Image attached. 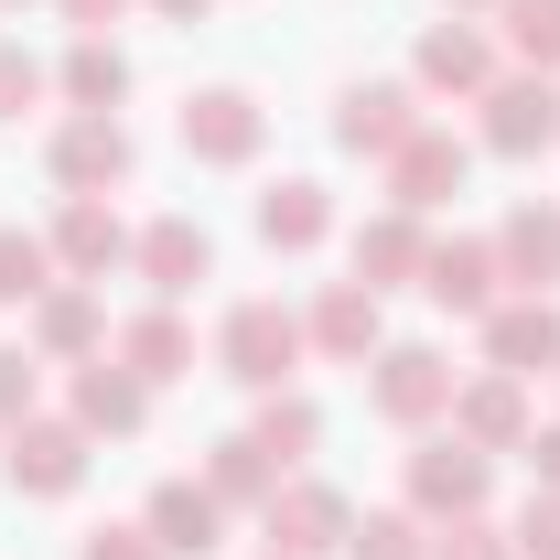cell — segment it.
<instances>
[{
	"mask_svg": "<svg viewBox=\"0 0 560 560\" xmlns=\"http://www.w3.org/2000/svg\"><path fill=\"white\" fill-rule=\"evenodd\" d=\"M119 173H130V130H119L108 108H75L66 130H55V184H66V195H108Z\"/></svg>",
	"mask_w": 560,
	"mask_h": 560,
	"instance_id": "1",
	"label": "cell"
},
{
	"mask_svg": "<svg viewBox=\"0 0 560 560\" xmlns=\"http://www.w3.org/2000/svg\"><path fill=\"white\" fill-rule=\"evenodd\" d=\"M291 355H302V324H291L280 302H237V313H226V377L280 388V377H291Z\"/></svg>",
	"mask_w": 560,
	"mask_h": 560,
	"instance_id": "2",
	"label": "cell"
},
{
	"mask_svg": "<svg viewBox=\"0 0 560 560\" xmlns=\"http://www.w3.org/2000/svg\"><path fill=\"white\" fill-rule=\"evenodd\" d=\"M75 475H86L75 420H11V486L22 495H75Z\"/></svg>",
	"mask_w": 560,
	"mask_h": 560,
	"instance_id": "3",
	"label": "cell"
},
{
	"mask_svg": "<svg viewBox=\"0 0 560 560\" xmlns=\"http://www.w3.org/2000/svg\"><path fill=\"white\" fill-rule=\"evenodd\" d=\"M464 173H475V151H464V140H442V130H410L399 151H388V195H399V215L464 195Z\"/></svg>",
	"mask_w": 560,
	"mask_h": 560,
	"instance_id": "4",
	"label": "cell"
},
{
	"mask_svg": "<svg viewBox=\"0 0 560 560\" xmlns=\"http://www.w3.org/2000/svg\"><path fill=\"white\" fill-rule=\"evenodd\" d=\"M410 495L431 506V517H475L486 506V442H431V453H410Z\"/></svg>",
	"mask_w": 560,
	"mask_h": 560,
	"instance_id": "5",
	"label": "cell"
},
{
	"mask_svg": "<svg viewBox=\"0 0 560 560\" xmlns=\"http://www.w3.org/2000/svg\"><path fill=\"white\" fill-rule=\"evenodd\" d=\"M184 151H195V162H248V151H259V97H248V86L184 97Z\"/></svg>",
	"mask_w": 560,
	"mask_h": 560,
	"instance_id": "6",
	"label": "cell"
},
{
	"mask_svg": "<svg viewBox=\"0 0 560 560\" xmlns=\"http://www.w3.org/2000/svg\"><path fill=\"white\" fill-rule=\"evenodd\" d=\"M495 270H506V259H495L486 237H442V248L420 259V291H431L442 313H495Z\"/></svg>",
	"mask_w": 560,
	"mask_h": 560,
	"instance_id": "7",
	"label": "cell"
},
{
	"mask_svg": "<svg viewBox=\"0 0 560 560\" xmlns=\"http://www.w3.org/2000/svg\"><path fill=\"white\" fill-rule=\"evenodd\" d=\"M486 346H495L506 377H550V366H560V313H550V302H495Z\"/></svg>",
	"mask_w": 560,
	"mask_h": 560,
	"instance_id": "8",
	"label": "cell"
},
{
	"mask_svg": "<svg viewBox=\"0 0 560 560\" xmlns=\"http://www.w3.org/2000/svg\"><path fill=\"white\" fill-rule=\"evenodd\" d=\"M377 410H388V420L453 410V366H442L431 346H388V355H377Z\"/></svg>",
	"mask_w": 560,
	"mask_h": 560,
	"instance_id": "9",
	"label": "cell"
},
{
	"mask_svg": "<svg viewBox=\"0 0 560 560\" xmlns=\"http://www.w3.org/2000/svg\"><path fill=\"white\" fill-rule=\"evenodd\" d=\"M410 130H420V119H410V86H388V75L335 97V140H346V151H399Z\"/></svg>",
	"mask_w": 560,
	"mask_h": 560,
	"instance_id": "10",
	"label": "cell"
},
{
	"mask_svg": "<svg viewBox=\"0 0 560 560\" xmlns=\"http://www.w3.org/2000/svg\"><path fill=\"white\" fill-rule=\"evenodd\" d=\"M270 539H280V560L335 550V539H346V495H335V486H291V495H270Z\"/></svg>",
	"mask_w": 560,
	"mask_h": 560,
	"instance_id": "11",
	"label": "cell"
},
{
	"mask_svg": "<svg viewBox=\"0 0 560 560\" xmlns=\"http://www.w3.org/2000/svg\"><path fill=\"white\" fill-rule=\"evenodd\" d=\"M486 140L495 151H539V140H560V97L550 86H486Z\"/></svg>",
	"mask_w": 560,
	"mask_h": 560,
	"instance_id": "12",
	"label": "cell"
},
{
	"mask_svg": "<svg viewBox=\"0 0 560 560\" xmlns=\"http://www.w3.org/2000/svg\"><path fill=\"white\" fill-rule=\"evenodd\" d=\"M140 270L162 280V291H195V280L215 270V237L195 215H162V226H140Z\"/></svg>",
	"mask_w": 560,
	"mask_h": 560,
	"instance_id": "13",
	"label": "cell"
},
{
	"mask_svg": "<svg viewBox=\"0 0 560 560\" xmlns=\"http://www.w3.org/2000/svg\"><path fill=\"white\" fill-rule=\"evenodd\" d=\"M140 420H151V388L130 366H86L75 377V431H140Z\"/></svg>",
	"mask_w": 560,
	"mask_h": 560,
	"instance_id": "14",
	"label": "cell"
},
{
	"mask_svg": "<svg viewBox=\"0 0 560 560\" xmlns=\"http://www.w3.org/2000/svg\"><path fill=\"white\" fill-rule=\"evenodd\" d=\"M151 539H162V550H215V486L173 475V486L151 495Z\"/></svg>",
	"mask_w": 560,
	"mask_h": 560,
	"instance_id": "15",
	"label": "cell"
},
{
	"mask_svg": "<svg viewBox=\"0 0 560 560\" xmlns=\"http://www.w3.org/2000/svg\"><path fill=\"white\" fill-rule=\"evenodd\" d=\"M324 226H335V206H324V184H302V173L259 195V237H270V248H313Z\"/></svg>",
	"mask_w": 560,
	"mask_h": 560,
	"instance_id": "16",
	"label": "cell"
},
{
	"mask_svg": "<svg viewBox=\"0 0 560 560\" xmlns=\"http://www.w3.org/2000/svg\"><path fill=\"white\" fill-rule=\"evenodd\" d=\"M313 346H324V355H377V291H366V280L324 291V313H313Z\"/></svg>",
	"mask_w": 560,
	"mask_h": 560,
	"instance_id": "17",
	"label": "cell"
},
{
	"mask_svg": "<svg viewBox=\"0 0 560 560\" xmlns=\"http://www.w3.org/2000/svg\"><path fill=\"white\" fill-rule=\"evenodd\" d=\"M119 366H130L140 388H151V377H184V366H195V335H184L173 313H140L130 335H119Z\"/></svg>",
	"mask_w": 560,
	"mask_h": 560,
	"instance_id": "18",
	"label": "cell"
},
{
	"mask_svg": "<svg viewBox=\"0 0 560 560\" xmlns=\"http://www.w3.org/2000/svg\"><path fill=\"white\" fill-rule=\"evenodd\" d=\"M495 259L528 280V291L560 280V215H550V206H517V215H506V237H495Z\"/></svg>",
	"mask_w": 560,
	"mask_h": 560,
	"instance_id": "19",
	"label": "cell"
},
{
	"mask_svg": "<svg viewBox=\"0 0 560 560\" xmlns=\"http://www.w3.org/2000/svg\"><path fill=\"white\" fill-rule=\"evenodd\" d=\"M453 420H464V442H517V431H528V399H517V377L495 366L486 388H464V399H453Z\"/></svg>",
	"mask_w": 560,
	"mask_h": 560,
	"instance_id": "20",
	"label": "cell"
},
{
	"mask_svg": "<svg viewBox=\"0 0 560 560\" xmlns=\"http://www.w3.org/2000/svg\"><path fill=\"white\" fill-rule=\"evenodd\" d=\"M495 55H486V33H464V22H442L431 44H420V86H486Z\"/></svg>",
	"mask_w": 560,
	"mask_h": 560,
	"instance_id": "21",
	"label": "cell"
},
{
	"mask_svg": "<svg viewBox=\"0 0 560 560\" xmlns=\"http://www.w3.org/2000/svg\"><path fill=\"white\" fill-rule=\"evenodd\" d=\"M55 248H66L75 270H108V259H130V237H119V215L97 206V195H75L66 226H55Z\"/></svg>",
	"mask_w": 560,
	"mask_h": 560,
	"instance_id": "22",
	"label": "cell"
},
{
	"mask_svg": "<svg viewBox=\"0 0 560 560\" xmlns=\"http://www.w3.org/2000/svg\"><path fill=\"white\" fill-rule=\"evenodd\" d=\"M420 259H431V248H420V226H410V215H377V226L355 237V270H366V291H388V280H399V270H420Z\"/></svg>",
	"mask_w": 560,
	"mask_h": 560,
	"instance_id": "23",
	"label": "cell"
},
{
	"mask_svg": "<svg viewBox=\"0 0 560 560\" xmlns=\"http://www.w3.org/2000/svg\"><path fill=\"white\" fill-rule=\"evenodd\" d=\"M66 86H75V108H108V97L130 86V66H119V44H97V33H86V44H75V66H66Z\"/></svg>",
	"mask_w": 560,
	"mask_h": 560,
	"instance_id": "24",
	"label": "cell"
},
{
	"mask_svg": "<svg viewBox=\"0 0 560 560\" xmlns=\"http://www.w3.org/2000/svg\"><path fill=\"white\" fill-rule=\"evenodd\" d=\"M313 431H324V420L302 410V399H270V410H259V431H248V442H259L270 464H302V453H313Z\"/></svg>",
	"mask_w": 560,
	"mask_h": 560,
	"instance_id": "25",
	"label": "cell"
},
{
	"mask_svg": "<svg viewBox=\"0 0 560 560\" xmlns=\"http://www.w3.org/2000/svg\"><path fill=\"white\" fill-rule=\"evenodd\" d=\"M55 248H44V237H0V302H44V291H55Z\"/></svg>",
	"mask_w": 560,
	"mask_h": 560,
	"instance_id": "26",
	"label": "cell"
},
{
	"mask_svg": "<svg viewBox=\"0 0 560 560\" xmlns=\"http://www.w3.org/2000/svg\"><path fill=\"white\" fill-rule=\"evenodd\" d=\"M506 44L528 66H560V0H506Z\"/></svg>",
	"mask_w": 560,
	"mask_h": 560,
	"instance_id": "27",
	"label": "cell"
},
{
	"mask_svg": "<svg viewBox=\"0 0 560 560\" xmlns=\"http://www.w3.org/2000/svg\"><path fill=\"white\" fill-rule=\"evenodd\" d=\"M33 335H44V346H55V355H75V346H86V335H97V302H86V291H55Z\"/></svg>",
	"mask_w": 560,
	"mask_h": 560,
	"instance_id": "28",
	"label": "cell"
},
{
	"mask_svg": "<svg viewBox=\"0 0 560 560\" xmlns=\"http://www.w3.org/2000/svg\"><path fill=\"white\" fill-rule=\"evenodd\" d=\"M259 486H270V453H259L248 431H237V442H215V495H259Z\"/></svg>",
	"mask_w": 560,
	"mask_h": 560,
	"instance_id": "29",
	"label": "cell"
},
{
	"mask_svg": "<svg viewBox=\"0 0 560 560\" xmlns=\"http://www.w3.org/2000/svg\"><path fill=\"white\" fill-rule=\"evenodd\" d=\"M431 560H517V539H495L486 517H453V528L431 539Z\"/></svg>",
	"mask_w": 560,
	"mask_h": 560,
	"instance_id": "30",
	"label": "cell"
},
{
	"mask_svg": "<svg viewBox=\"0 0 560 560\" xmlns=\"http://www.w3.org/2000/svg\"><path fill=\"white\" fill-rule=\"evenodd\" d=\"M517 560H560V486L528 495V517H517Z\"/></svg>",
	"mask_w": 560,
	"mask_h": 560,
	"instance_id": "31",
	"label": "cell"
},
{
	"mask_svg": "<svg viewBox=\"0 0 560 560\" xmlns=\"http://www.w3.org/2000/svg\"><path fill=\"white\" fill-rule=\"evenodd\" d=\"M33 97H44V66H33L22 44H0V119H22Z\"/></svg>",
	"mask_w": 560,
	"mask_h": 560,
	"instance_id": "32",
	"label": "cell"
},
{
	"mask_svg": "<svg viewBox=\"0 0 560 560\" xmlns=\"http://www.w3.org/2000/svg\"><path fill=\"white\" fill-rule=\"evenodd\" d=\"M355 560H431V550H420V528H410V517H377V528L355 539Z\"/></svg>",
	"mask_w": 560,
	"mask_h": 560,
	"instance_id": "33",
	"label": "cell"
},
{
	"mask_svg": "<svg viewBox=\"0 0 560 560\" xmlns=\"http://www.w3.org/2000/svg\"><path fill=\"white\" fill-rule=\"evenodd\" d=\"M86 560H173V550H162L151 528H97V539H86Z\"/></svg>",
	"mask_w": 560,
	"mask_h": 560,
	"instance_id": "34",
	"label": "cell"
},
{
	"mask_svg": "<svg viewBox=\"0 0 560 560\" xmlns=\"http://www.w3.org/2000/svg\"><path fill=\"white\" fill-rule=\"evenodd\" d=\"M22 410H33V355L0 346V420H22Z\"/></svg>",
	"mask_w": 560,
	"mask_h": 560,
	"instance_id": "35",
	"label": "cell"
},
{
	"mask_svg": "<svg viewBox=\"0 0 560 560\" xmlns=\"http://www.w3.org/2000/svg\"><path fill=\"white\" fill-rule=\"evenodd\" d=\"M528 453H539V486H560V431H528Z\"/></svg>",
	"mask_w": 560,
	"mask_h": 560,
	"instance_id": "36",
	"label": "cell"
},
{
	"mask_svg": "<svg viewBox=\"0 0 560 560\" xmlns=\"http://www.w3.org/2000/svg\"><path fill=\"white\" fill-rule=\"evenodd\" d=\"M108 11H119V0H66V22H86V33H97Z\"/></svg>",
	"mask_w": 560,
	"mask_h": 560,
	"instance_id": "37",
	"label": "cell"
},
{
	"mask_svg": "<svg viewBox=\"0 0 560 560\" xmlns=\"http://www.w3.org/2000/svg\"><path fill=\"white\" fill-rule=\"evenodd\" d=\"M162 11H206V0H162Z\"/></svg>",
	"mask_w": 560,
	"mask_h": 560,
	"instance_id": "38",
	"label": "cell"
}]
</instances>
